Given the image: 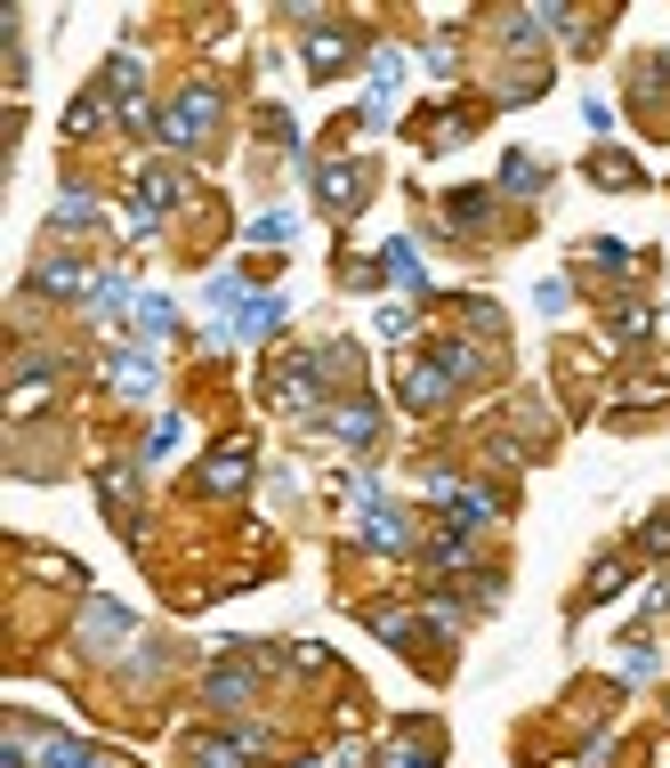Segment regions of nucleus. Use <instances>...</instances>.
<instances>
[{
	"instance_id": "4",
	"label": "nucleus",
	"mask_w": 670,
	"mask_h": 768,
	"mask_svg": "<svg viewBox=\"0 0 670 768\" xmlns=\"http://www.w3.org/2000/svg\"><path fill=\"white\" fill-rule=\"evenodd\" d=\"M283 324V299H251L243 307V332H275Z\"/></svg>"
},
{
	"instance_id": "5",
	"label": "nucleus",
	"mask_w": 670,
	"mask_h": 768,
	"mask_svg": "<svg viewBox=\"0 0 670 768\" xmlns=\"http://www.w3.org/2000/svg\"><path fill=\"white\" fill-rule=\"evenodd\" d=\"M541 187V162H525V154H509V194H533Z\"/></svg>"
},
{
	"instance_id": "1",
	"label": "nucleus",
	"mask_w": 670,
	"mask_h": 768,
	"mask_svg": "<svg viewBox=\"0 0 670 768\" xmlns=\"http://www.w3.org/2000/svg\"><path fill=\"white\" fill-rule=\"evenodd\" d=\"M82 631H89V648H114V639H121V631H130V614H121V607H106V599H97V607L82 614Z\"/></svg>"
},
{
	"instance_id": "7",
	"label": "nucleus",
	"mask_w": 670,
	"mask_h": 768,
	"mask_svg": "<svg viewBox=\"0 0 670 768\" xmlns=\"http://www.w3.org/2000/svg\"><path fill=\"white\" fill-rule=\"evenodd\" d=\"M307 65H316V73H340L348 49H340V41H316V49H307Z\"/></svg>"
},
{
	"instance_id": "2",
	"label": "nucleus",
	"mask_w": 670,
	"mask_h": 768,
	"mask_svg": "<svg viewBox=\"0 0 670 768\" xmlns=\"http://www.w3.org/2000/svg\"><path fill=\"white\" fill-rule=\"evenodd\" d=\"M251 745H194V768H243Z\"/></svg>"
},
{
	"instance_id": "6",
	"label": "nucleus",
	"mask_w": 670,
	"mask_h": 768,
	"mask_svg": "<svg viewBox=\"0 0 670 768\" xmlns=\"http://www.w3.org/2000/svg\"><path fill=\"white\" fill-rule=\"evenodd\" d=\"M73 284H82V267H73V260H49L41 267V292H73Z\"/></svg>"
},
{
	"instance_id": "3",
	"label": "nucleus",
	"mask_w": 670,
	"mask_h": 768,
	"mask_svg": "<svg viewBox=\"0 0 670 768\" xmlns=\"http://www.w3.org/2000/svg\"><path fill=\"white\" fill-rule=\"evenodd\" d=\"M114 380H121L130 397H146V389H153V365H146V356H121V365H114Z\"/></svg>"
}]
</instances>
